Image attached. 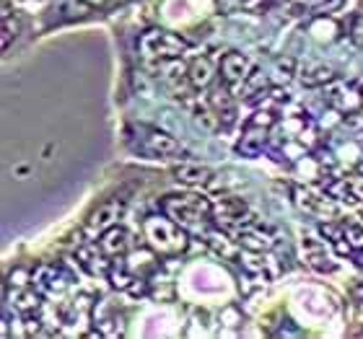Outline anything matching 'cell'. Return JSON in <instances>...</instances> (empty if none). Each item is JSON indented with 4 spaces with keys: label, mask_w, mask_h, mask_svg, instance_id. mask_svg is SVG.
Masks as SVG:
<instances>
[{
    "label": "cell",
    "mask_w": 363,
    "mask_h": 339,
    "mask_svg": "<svg viewBox=\"0 0 363 339\" xmlns=\"http://www.w3.org/2000/svg\"><path fill=\"white\" fill-rule=\"evenodd\" d=\"M161 212L169 215L177 226H182L187 234H200L205 236V231L213 223V202L208 197L200 195H169L161 200Z\"/></svg>",
    "instance_id": "obj_1"
},
{
    "label": "cell",
    "mask_w": 363,
    "mask_h": 339,
    "mask_svg": "<svg viewBox=\"0 0 363 339\" xmlns=\"http://www.w3.org/2000/svg\"><path fill=\"white\" fill-rule=\"evenodd\" d=\"M143 234H145V241H148V246H151L153 251L164 254V256L182 254V251L187 249V241H189L187 231H184L182 226H177L169 215H164V218H161V215L145 218Z\"/></svg>",
    "instance_id": "obj_2"
},
{
    "label": "cell",
    "mask_w": 363,
    "mask_h": 339,
    "mask_svg": "<svg viewBox=\"0 0 363 339\" xmlns=\"http://www.w3.org/2000/svg\"><path fill=\"white\" fill-rule=\"evenodd\" d=\"M138 47H140V54H143V60H156V62H164V60H179L182 54L189 50V42L174 31H167V29H151L140 34L138 39Z\"/></svg>",
    "instance_id": "obj_3"
},
{
    "label": "cell",
    "mask_w": 363,
    "mask_h": 339,
    "mask_svg": "<svg viewBox=\"0 0 363 339\" xmlns=\"http://www.w3.org/2000/svg\"><path fill=\"white\" fill-rule=\"evenodd\" d=\"M213 223L218 228H236L244 231L247 226L257 223L255 215L250 212V205L239 200V197H220L213 202Z\"/></svg>",
    "instance_id": "obj_4"
},
{
    "label": "cell",
    "mask_w": 363,
    "mask_h": 339,
    "mask_svg": "<svg viewBox=\"0 0 363 339\" xmlns=\"http://www.w3.org/2000/svg\"><path fill=\"white\" fill-rule=\"evenodd\" d=\"M138 140H140V151L153 159H167V156H177L182 151L177 137L159 127H138Z\"/></svg>",
    "instance_id": "obj_5"
},
{
    "label": "cell",
    "mask_w": 363,
    "mask_h": 339,
    "mask_svg": "<svg viewBox=\"0 0 363 339\" xmlns=\"http://www.w3.org/2000/svg\"><path fill=\"white\" fill-rule=\"evenodd\" d=\"M322 192L335 202L361 205L363 202V176H330L322 184Z\"/></svg>",
    "instance_id": "obj_6"
},
{
    "label": "cell",
    "mask_w": 363,
    "mask_h": 339,
    "mask_svg": "<svg viewBox=\"0 0 363 339\" xmlns=\"http://www.w3.org/2000/svg\"><path fill=\"white\" fill-rule=\"evenodd\" d=\"M267 135H270V127L267 125H259V122H247L239 143H236V153L244 156V159H257L259 153L265 151Z\"/></svg>",
    "instance_id": "obj_7"
},
{
    "label": "cell",
    "mask_w": 363,
    "mask_h": 339,
    "mask_svg": "<svg viewBox=\"0 0 363 339\" xmlns=\"http://www.w3.org/2000/svg\"><path fill=\"white\" fill-rule=\"evenodd\" d=\"M333 202L335 200L327 197L325 192H322V195H314V192H306V189H296V205H298L306 215H311V218H319V220L335 218V215H337V207H335Z\"/></svg>",
    "instance_id": "obj_8"
},
{
    "label": "cell",
    "mask_w": 363,
    "mask_h": 339,
    "mask_svg": "<svg viewBox=\"0 0 363 339\" xmlns=\"http://www.w3.org/2000/svg\"><path fill=\"white\" fill-rule=\"evenodd\" d=\"M220 81L228 86H236V84H244L250 73L255 70V62L242 52H228L220 57Z\"/></svg>",
    "instance_id": "obj_9"
},
{
    "label": "cell",
    "mask_w": 363,
    "mask_h": 339,
    "mask_svg": "<svg viewBox=\"0 0 363 339\" xmlns=\"http://www.w3.org/2000/svg\"><path fill=\"white\" fill-rule=\"evenodd\" d=\"M208 106H211L213 112L218 114V120L223 127L228 125H234L236 120V101L231 96V91H228V84L220 81V86H211V96H208Z\"/></svg>",
    "instance_id": "obj_10"
},
{
    "label": "cell",
    "mask_w": 363,
    "mask_h": 339,
    "mask_svg": "<svg viewBox=\"0 0 363 339\" xmlns=\"http://www.w3.org/2000/svg\"><path fill=\"white\" fill-rule=\"evenodd\" d=\"M122 212H125V200H104V202L89 215L86 226H89L91 231H101V234H104L106 228L117 226V220L122 218Z\"/></svg>",
    "instance_id": "obj_11"
},
{
    "label": "cell",
    "mask_w": 363,
    "mask_h": 339,
    "mask_svg": "<svg viewBox=\"0 0 363 339\" xmlns=\"http://www.w3.org/2000/svg\"><path fill=\"white\" fill-rule=\"evenodd\" d=\"M99 251L106 256V259H122V256L130 251V234L128 228L112 226L106 228L101 239H99Z\"/></svg>",
    "instance_id": "obj_12"
},
{
    "label": "cell",
    "mask_w": 363,
    "mask_h": 339,
    "mask_svg": "<svg viewBox=\"0 0 363 339\" xmlns=\"http://www.w3.org/2000/svg\"><path fill=\"white\" fill-rule=\"evenodd\" d=\"M239 243H242L247 251H252V254H267V251L275 246V236H272V231H267L265 226L252 223V226H247L244 231H239Z\"/></svg>",
    "instance_id": "obj_13"
},
{
    "label": "cell",
    "mask_w": 363,
    "mask_h": 339,
    "mask_svg": "<svg viewBox=\"0 0 363 339\" xmlns=\"http://www.w3.org/2000/svg\"><path fill=\"white\" fill-rule=\"evenodd\" d=\"M174 179L179 184H187V187H205L216 179V171L205 163H195V161H184L179 166H174Z\"/></svg>",
    "instance_id": "obj_14"
},
{
    "label": "cell",
    "mask_w": 363,
    "mask_h": 339,
    "mask_svg": "<svg viewBox=\"0 0 363 339\" xmlns=\"http://www.w3.org/2000/svg\"><path fill=\"white\" fill-rule=\"evenodd\" d=\"M296 76H298V81H301L306 88H319V86L333 84L335 78H337V70L325 65V62H309V65H303Z\"/></svg>",
    "instance_id": "obj_15"
},
{
    "label": "cell",
    "mask_w": 363,
    "mask_h": 339,
    "mask_svg": "<svg viewBox=\"0 0 363 339\" xmlns=\"http://www.w3.org/2000/svg\"><path fill=\"white\" fill-rule=\"evenodd\" d=\"M303 254H306V262H309L311 270H317V272L337 270V264L333 262V256L327 254V246L314 241V239H303Z\"/></svg>",
    "instance_id": "obj_16"
},
{
    "label": "cell",
    "mask_w": 363,
    "mask_h": 339,
    "mask_svg": "<svg viewBox=\"0 0 363 339\" xmlns=\"http://www.w3.org/2000/svg\"><path fill=\"white\" fill-rule=\"evenodd\" d=\"M213 76H216V70H213V62L208 60V57H195V60L189 62L187 78H189V86L195 91L211 88Z\"/></svg>",
    "instance_id": "obj_17"
},
{
    "label": "cell",
    "mask_w": 363,
    "mask_h": 339,
    "mask_svg": "<svg viewBox=\"0 0 363 339\" xmlns=\"http://www.w3.org/2000/svg\"><path fill=\"white\" fill-rule=\"evenodd\" d=\"M205 243L211 246L216 254H220V256H226V259H234L236 256V246H234V241L228 239L226 234H223V228H218V226H211L208 231H205Z\"/></svg>",
    "instance_id": "obj_18"
},
{
    "label": "cell",
    "mask_w": 363,
    "mask_h": 339,
    "mask_svg": "<svg viewBox=\"0 0 363 339\" xmlns=\"http://www.w3.org/2000/svg\"><path fill=\"white\" fill-rule=\"evenodd\" d=\"M309 34L319 42H335V39L340 37V23L330 18V16H317L309 26Z\"/></svg>",
    "instance_id": "obj_19"
},
{
    "label": "cell",
    "mask_w": 363,
    "mask_h": 339,
    "mask_svg": "<svg viewBox=\"0 0 363 339\" xmlns=\"http://www.w3.org/2000/svg\"><path fill=\"white\" fill-rule=\"evenodd\" d=\"M39 303H42V293L39 290H31V287H16L13 293V309L23 316H29L34 311L39 309Z\"/></svg>",
    "instance_id": "obj_20"
},
{
    "label": "cell",
    "mask_w": 363,
    "mask_h": 339,
    "mask_svg": "<svg viewBox=\"0 0 363 339\" xmlns=\"http://www.w3.org/2000/svg\"><path fill=\"white\" fill-rule=\"evenodd\" d=\"M55 13H65L60 21H73V18H84L91 13V6H86L84 0H65L60 8H55Z\"/></svg>",
    "instance_id": "obj_21"
},
{
    "label": "cell",
    "mask_w": 363,
    "mask_h": 339,
    "mask_svg": "<svg viewBox=\"0 0 363 339\" xmlns=\"http://www.w3.org/2000/svg\"><path fill=\"white\" fill-rule=\"evenodd\" d=\"M18 29H21V23L13 21V16L3 18V50H8V47H11V42L18 37Z\"/></svg>",
    "instance_id": "obj_22"
},
{
    "label": "cell",
    "mask_w": 363,
    "mask_h": 339,
    "mask_svg": "<svg viewBox=\"0 0 363 339\" xmlns=\"http://www.w3.org/2000/svg\"><path fill=\"white\" fill-rule=\"evenodd\" d=\"M353 298H356L358 303H363V280H358L356 285H353Z\"/></svg>",
    "instance_id": "obj_23"
}]
</instances>
